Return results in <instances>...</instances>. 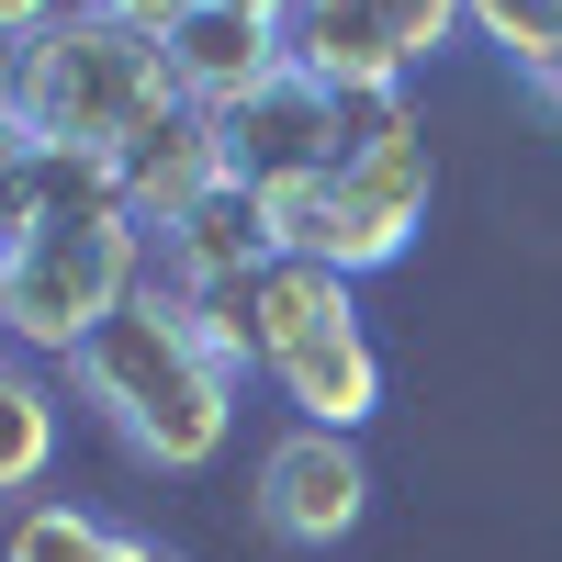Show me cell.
Segmentation results:
<instances>
[{
    "label": "cell",
    "instance_id": "obj_20",
    "mask_svg": "<svg viewBox=\"0 0 562 562\" xmlns=\"http://www.w3.org/2000/svg\"><path fill=\"white\" fill-rule=\"evenodd\" d=\"M0 360H12V315H0Z\"/></svg>",
    "mask_w": 562,
    "mask_h": 562
},
{
    "label": "cell",
    "instance_id": "obj_17",
    "mask_svg": "<svg viewBox=\"0 0 562 562\" xmlns=\"http://www.w3.org/2000/svg\"><path fill=\"white\" fill-rule=\"evenodd\" d=\"M68 0H0V45H23V34H45Z\"/></svg>",
    "mask_w": 562,
    "mask_h": 562
},
{
    "label": "cell",
    "instance_id": "obj_14",
    "mask_svg": "<svg viewBox=\"0 0 562 562\" xmlns=\"http://www.w3.org/2000/svg\"><path fill=\"white\" fill-rule=\"evenodd\" d=\"M461 12L484 23V45H506V68L540 102H562V0H461Z\"/></svg>",
    "mask_w": 562,
    "mask_h": 562
},
{
    "label": "cell",
    "instance_id": "obj_3",
    "mask_svg": "<svg viewBox=\"0 0 562 562\" xmlns=\"http://www.w3.org/2000/svg\"><path fill=\"white\" fill-rule=\"evenodd\" d=\"M0 113H12L45 158H79V169H113L124 147H147V135L169 113H192L180 102V68H169V45L158 34H135V23H102V12H68L23 34L12 57H0Z\"/></svg>",
    "mask_w": 562,
    "mask_h": 562
},
{
    "label": "cell",
    "instance_id": "obj_11",
    "mask_svg": "<svg viewBox=\"0 0 562 562\" xmlns=\"http://www.w3.org/2000/svg\"><path fill=\"white\" fill-rule=\"evenodd\" d=\"M281 259V237H270V214L225 180V192L203 203V214H180L169 237H158V293H180V304H203V293H237V281H259Z\"/></svg>",
    "mask_w": 562,
    "mask_h": 562
},
{
    "label": "cell",
    "instance_id": "obj_19",
    "mask_svg": "<svg viewBox=\"0 0 562 562\" xmlns=\"http://www.w3.org/2000/svg\"><path fill=\"white\" fill-rule=\"evenodd\" d=\"M113 562H180V551H169V540H124Z\"/></svg>",
    "mask_w": 562,
    "mask_h": 562
},
{
    "label": "cell",
    "instance_id": "obj_4",
    "mask_svg": "<svg viewBox=\"0 0 562 562\" xmlns=\"http://www.w3.org/2000/svg\"><path fill=\"white\" fill-rule=\"evenodd\" d=\"M416 225H428V135H416V113H394L383 135H360L315 192L270 203L281 259H315V270H338V281L394 270L416 248Z\"/></svg>",
    "mask_w": 562,
    "mask_h": 562
},
{
    "label": "cell",
    "instance_id": "obj_8",
    "mask_svg": "<svg viewBox=\"0 0 562 562\" xmlns=\"http://www.w3.org/2000/svg\"><path fill=\"white\" fill-rule=\"evenodd\" d=\"M360 506H371V473H360L349 428H304L293 416V428L259 450V529L281 551H338L360 529Z\"/></svg>",
    "mask_w": 562,
    "mask_h": 562
},
{
    "label": "cell",
    "instance_id": "obj_9",
    "mask_svg": "<svg viewBox=\"0 0 562 562\" xmlns=\"http://www.w3.org/2000/svg\"><path fill=\"white\" fill-rule=\"evenodd\" d=\"M169 68H180V102L192 113H237L248 90H270L281 68H293V34L281 23H248V12H214V0H192L169 34Z\"/></svg>",
    "mask_w": 562,
    "mask_h": 562
},
{
    "label": "cell",
    "instance_id": "obj_15",
    "mask_svg": "<svg viewBox=\"0 0 562 562\" xmlns=\"http://www.w3.org/2000/svg\"><path fill=\"white\" fill-rule=\"evenodd\" d=\"M34 203H45V147H34L12 113H0V248L34 225Z\"/></svg>",
    "mask_w": 562,
    "mask_h": 562
},
{
    "label": "cell",
    "instance_id": "obj_12",
    "mask_svg": "<svg viewBox=\"0 0 562 562\" xmlns=\"http://www.w3.org/2000/svg\"><path fill=\"white\" fill-rule=\"evenodd\" d=\"M57 473V394H45V371L0 360V495H34Z\"/></svg>",
    "mask_w": 562,
    "mask_h": 562
},
{
    "label": "cell",
    "instance_id": "obj_1",
    "mask_svg": "<svg viewBox=\"0 0 562 562\" xmlns=\"http://www.w3.org/2000/svg\"><path fill=\"white\" fill-rule=\"evenodd\" d=\"M68 383H79V405L102 416L147 473H203V461L237 439V383H248V371L192 326L180 293L147 281V293L68 360Z\"/></svg>",
    "mask_w": 562,
    "mask_h": 562
},
{
    "label": "cell",
    "instance_id": "obj_6",
    "mask_svg": "<svg viewBox=\"0 0 562 562\" xmlns=\"http://www.w3.org/2000/svg\"><path fill=\"white\" fill-rule=\"evenodd\" d=\"M405 113V90H338V79H315V68H281L270 90H248L237 113H214L225 135V180L270 214V203H293L315 192L326 169H338L360 135H383Z\"/></svg>",
    "mask_w": 562,
    "mask_h": 562
},
{
    "label": "cell",
    "instance_id": "obj_7",
    "mask_svg": "<svg viewBox=\"0 0 562 562\" xmlns=\"http://www.w3.org/2000/svg\"><path fill=\"white\" fill-rule=\"evenodd\" d=\"M473 23L461 0H293V68L338 79V90H405L439 45Z\"/></svg>",
    "mask_w": 562,
    "mask_h": 562
},
{
    "label": "cell",
    "instance_id": "obj_18",
    "mask_svg": "<svg viewBox=\"0 0 562 562\" xmlns=\"http://www.w3.org/2000/svg\"><path fill=\"white\" fill-rule=\"evenodd\" d=\"M214 12H248V23H293V0H214Z\"/></svg>",
    "mask_w": 562,
    "mask_h": 562
},
{
    "label": "cell",
    "instance_id": "obj_2",
    "mask_svg": "<svg viewBox=\"0 0 562 562\" xmlns=\"http://www.w3.org/2000/svg\"><path fill=\"white\" fill-rule=\"evenodd\" d=\"M147 225L124 214L113 169H79V158H45V203L12 248H0V315H12V349L34 360H79L102 326L147 293Z\"/></svg>",
    "mask_w": 562,
    "mask_h": 562
},
{
    "label": "cell",
    "instance_id": "obj_13",
    "mask_svg": "<svg viewBox=\"0 0 562 562\" xmlns=\"http://www.w3.org/2000/svg\"><path fill=\"white\" fill-rule=\"evenodd\" d=\"M113 551H124V529H102L68 495H23L12 529H0V562H113Z\"/></svg>",
    "mask_w": 562,
    "mask_h": 562
},
{
    "label": "cell",
    "instance_id": "obj_16",
    "mask_svg": "<svg viewBox=\"0 0 562 562\" xmlns=\"http://www.w3.org/2000/svg\"><path fill=\"white\" fill-rule=\"evenodd\" d=\"M79 12H102V23H135V34H169L192 0H79Z\"/></svg>",
    "mask_w": 562,
    "mask_h": 562
},
{
    "label": "cell",
    "instance_id": "obj_5",
    "mask_svg": "<svg viewBox=\"0 0 562 562\" xmlns=\"http://www.w3.org/2000/svg\"><path fill=\"white\" fill-rule=\"evenodd\" d=\"M259 371L281 383V405L304 428H360L383 405V360L360 338V304L315 259H270L259 270Z\"/></svg>",
    "mask_w": 562,
    "mask_h": 562
},
{
    "label": "cell",
    "instance_id": "obj_10",
    "mask_svg": "<svg viewBox=\"0 0 562 562\" xmlns=\"http://www.w3.org/2000/svg\"><path fill=\"white\" fill-rule=\"evenodd\" d=\"M113 192H124L135 225H147V248L169 237L180 214H203V203L225 192V135H214V113H169L147 147H124V158H113Z\"/></svg>",
    "mask_w": 562,
    "mask_h": 562
}]
</instances>
